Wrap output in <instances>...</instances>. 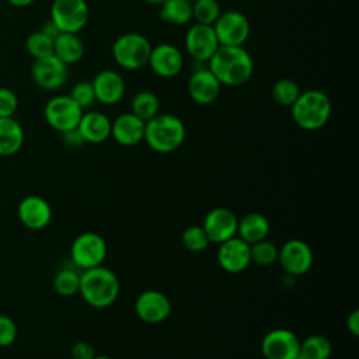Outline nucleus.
<instances>
[{
	"instance_id": "obj_1",
	"label": "nucleus",
	"mask_w": 359,
	"mask_h": 359,
	"mask_svg": "<svg viewBox=\"0 0 359 359\" xmlns=\"http://www.w3.org/2000/svg\"><path fill=\"white\" fill-rule=\"evenodd\" d=\"M208 63L219 83L227 87L245 84L254 72L252 57L244 46L220 45Z\"/></svg>"
},
{
	"instance_id": "obj_2",
	"label": "nucleus",
	"mask_w": 359,
	"mask_h": 359,
	"mask_svg": "<svg viewBox=\"0 0 359 359\" xmlns=\"http://www.w3.org/2000/svg\"><path fill=\"white\" fill-rule=\"evenodd\" d=\"M79 293L94 309H105L119 294V279L114 271L102 265L81 271Z\"/></svg>"
},
{
	"instance_id": "obj_3",
	"label": "nucleus",
	"mask_w": 359,
	"mask_h": 359,
	"mask_svg": "<svg viewBox=\"0 0 359 359\" xmlns=\"http://www.w3.org/2000/svg\"><path fill=\"white\" fill-rule=\"evenodd\" d=\"M184 122L172 114H157L144 123L143 140L156 153L167 154L180 149L185 140Z\"/></svg>"
},
{
	"instance_id": "obj_4",
	"label": "nucleus",
	"mask_w": 359,
	"mask_h": 359,
	"mask_svg": "<svg viewBox=\"0 0 359 359\" xmlns=\"http://www.w3.org/2000/svg\"><path fill=\"white\" fill-rule=\"evenodd\" d=\"M293 122L304 130H318L327 125L332 105L330 97L321 90H306L300 93L290 107Z\"/></svg>"
},
{
	"instance_id": "obj_5",
	"label": "nucleus",
	"mask_w": 359,
	"mask_h": 359,
	"mask_svg": "<svg viewBox=\"0 0 359 359\" xmlns=\"http://www.w3.org/2000/svg\"><path fill=\"white\" fill-rule=\"evenodd\" d=\"M151 48L150 41L143 34L126 32L114 41L111 50L118 66L125 70H139L147 65Z\"/></svg>"
},
{
	"instance_id": "obj_6",
	"label": "nucleus",
	"mask_w": 359,
	"mask_h": 359,
	"mask_svg": "<svg viewBox=\"0 0 359 359\" xmlns=\"http://www.w3.org/2000/svg\"><path fill=\"white\" fill-rule=\"evenodd\" d=\"M107 252L108 248L104 237L95 231H84L79 234L70 247L72 262L81 271L102 265Z\"/></svg>"
},
{
	"instance_id": "obj_7",
	"label": "nucleus",
	"mask_w": 359,
	"mask_h": 359,
	"mask_svg": "<svg viewBox=\"0 0 359 359\" xmlns=\"http://www.w3.org/2000/svg\"><path fill=\"white\" fill-rule=\"evenodd\" d=\"M90 8L86 0H53L50 20L60 32L79 34L88 22Z\"/></svg>"
},
{
	"instance_id": "obj_8",
	"label": "nucleus",
	"mask_w": 359,
	"mask_h": 359,
	"mask_svg": "<svg viewBox=\"0 0 359 359\" xmlns=\"http://www.w3.org/2000/svg\"><path fill=\"white\" fill-rule=\"evenodd\" d=\"M220 45L243 46L250 36V21L245 14L238 10H227L220 13L212 25Z\"/></svg>"
},
{
	"instance_id": "obj_9",
	"label": "nucleus",
	"mask_w": 359,
	"mask_h": 359,
	"mask_svg": "<svg viewBox=\"0 0 359 359\" xmlns=\"http://www.w3.org/2000/svg\"><path fill=\"white\" fill-rule=\"evenodd\" d=\"M81 115L83 109L69 95H55L43 108L45 121L60 133L77 128Z\"/></svg>"
},
{
	"instance_id": "obj_10",
	"label": "nucleus",
	"mask_w": 359,
	"mask_h": 359,
	"mask_svg": "<svg viewBox=\"0 0 359 359\" xmlns=\"http://www.w3.org/2000/svg\"><path fill=\"white\" fill-rule=\"evenodd\" d=\"M313 261L314 255L311 247L300 238L287 240L279 248L278 262L280 264L282 269L290 276H300L309 272Z\"/></svg>"
},
{
	"instance_id": "obj_11",
	"label": "nucleus",
	"mask_w": 359,
	"mask_h": 359,
	"mask_svg": "<svg viewBox=\"0 0 359 359\" xmlns=\"http://www.w3.org/2000/svg\"><path fill=\"white\" fill-rule=\"evenodd\" d=\"M261 352L265 359H294L300 352V339L287 328H275L262 338Z\"/></svg>"
},
{
	"instance_id": "obj_12",
	"label": "nucleus",
	"mask_w": 359,
	"mask_h": 359,
	"mask_svg": "<svg viewBox=\"0 0 359 359\" xmlns=\"http://www.w3.org/2000/svg\"><path fill=\"white\" fill-rule=\"evenodd\" d=\"M31 77L34 83L42 90H57L63 87L69 77V67L55 55L36 59L31 67Z\"/></svg>"
},
{
	"instance_id": "obj_13",
	"label": "nucleus",
	"mask_w": 359,
	"mask_h": 359,
	"mask_svg": "<svg viewBox=\"0 0 359 359\" xmlns=\"http://www.w3.org/2000/svg\"><path fill=\"white\" fill-rule=\"evenodd\" d=\"M135 313L146 324H160L168 318L171 302L163 292L149 289L136 297Z\"/></svg>"
},
{
	"instance_id": "obj_14",
	"label": "nucleus",
	"mask_w": 359,
	"mask_h": 359,
	"mask_svg": "<svg viewBox=\"0 0 359 359\" xmlns=\"http://www.w3.org/2000/svg\"><path fill=\"white\" fill-rule=\"evenodd\" d=\"M184 45L188 55L198 62H208L220 46L213 27L196 22L188 28Z\"/></svg>"
},
{
	"instance_id": "obj_15",
	"label": "nucleus",
	"mask_w": 359,
	"mask_h": 359,
	"mask_svg": "<svg viewBox=\"0 0 359 359\" xmlns=\"http://www.w3.org/2000/svg\"><path fill=\"white\" fill-rule=\"evenodd\" d=\"M237 223L238 217L231 209L217 206L206 213L202 227L210 243L220 244L237 234Z\"/></svg>"
},
{
	"instance_id": "obj_16",
	"label": "nucleus",
	"mask_w": 359,
	"mask_h": 359,
	"mask_svg": "<svg viewBox=\"0 0 359 359\" xmlns=\"http://www.w3.org/2000/svg\"><path fill=\"white\" fill-rule=\"evenodd\" d=\"M151 72L161 79H172L181 73L184 56L172 43H160L151 48L149 62Z\"/></svg>"
},
{
	"instance_id": "obj_17",
	"label": "nucleus",
	"mask_w": 359,
	"mask_h": 359,
	"mask_svg": "<svg viewBox=\"0 0 359 359\" xmlns=\"http://www.w3.org/2000/svg\"><path fill=\"white\" fill-rule=\"evenodd\" d=\"M217 264L229 273H238L248 268L251 264L250 244L234 236L219 244Z\"/></svg>"
},
{
	"instance_id": "obj_18",
	"label": "nucleus",
	"mask_w": 359,
	"mask_h": 359,
	"mask_svg": "<svg viewBox=\"0 0 359 359\" xmlns=\"http://www.w3.org/2000/svg\"><path fill=\"white\" fill-rule=\"evenodd\" d=\"M20 222L29 230L45 229L52 219V208L46 199L38 195L22 198L17 206Z\"/></svg>"
},
{
	"instance_id": "obj_19",
	"label": "nucleus",
	"mask_w": 359,
	"mask_h": 359,
	"mask_svg": "<svg viewBox=\"0 0 359 359\" xmlns=\"http://www.w3.org/2000/svg\"><path fill=\"white\" fill-rule=\"evenodd\" d=\"M91 84L95 93V100L104 105L118 104L123 98L126 91L123 77L118 72L111 69H105L97 73Z\"/></svg>"
},
{
	"instance_id": "obj_20",
	"label": "nucleus",
	"mask_w": 359,
	"mask_h": 359,
	"mask_svg": "<svg viewBox=\"0 0 359 359\" xmlns=\"http://www.w3.org/2000/svg\"><path fill=\"white\" fill-rule=\"evenodd\" d=\"M220 88L222 84L208 67L195 70L188 80V94L199 105L213 104L220 94Z\"/></svg>"
},
{
	"instance_id": "obj_21",
	"label": "nucleus",
	"mask_w": 359,
	"mask_h": 359,
	"mask_svg": "<svg viewBox=\"0 0 359 359\" xmlns=\"http://www.w3.org/2000/svg\"><path fill=\"white\" fill-rule=\"evenodd\" d=\"M111 136L121 146H136L143 142L144 122L130 111L118 115L111 123Z\"/></svg>"
},
{
	"instance_id": "obj_22",
	"label": "nucleus",
	"mask_w": 359,
	"mask_h": 359,
	"mask_svg": "<svg viewBox=\"0 0 359 359\" xmlns=\"http://www.w3.org/2000/svg\"><path fill=\"white\" fill-rule=\"evenodd\" d=\"M111 121L109 118L98 111L83 112L77 129L86 143L98 144L105 142L111 136Z\"/></svg>"
},
{
	"instance_id": "obj_23",
	"label": "nucleus",
	"mask_w": 359,
	"mask_h": 359,
	"mask_svg": "<svg viewBox=\"0 0 359 359\" xmlns=\"http://www.w3.org/2000/svg\"><path fill=\"white\" fill-rule=\"evenodd\" d=\"M269 220L265 215L259 212H250L238 219L237 223V237H240L247 244H254L265 240L269 234Z\"/></svg>"
},
{
	"instance_id": "obj_24",
	"label": "nucleus",
	"mask_w": 359,
	"mask_h": 359,
	"mask_svg": "<svg viewBox=\"0 0 359 359\" xmlns=\"http://www.w3.org/2000/svg\"><path fill=\"white\" fill-rule=\"evenodd\" d=\"M53 55L65 65H74L84 56V43L77 34L60 32L53 41Z\"/></svg>"
},
{
	"instance_id": "obj_25",
	"label": "nucleus",
	"mask_w": 359,
	"mask_h": 359,
	"mask_svg": "<svg viewBox=\"0 0 359 359\" xmlns=\"http://www.w3.org/2000/svg\"><path fill=\"white\" fill-rule=\"evenodd\" d=\"M24 130L13 118H0V156H13L22 147Z\"/></svg>"
},
{
	"instance_id": "obj_26",
	"label": "nucleus",
	"mask_w": 359,
	"mask_h": 359,
	"mask_svg": "<svg viewBox=\"0 0 359 359\" xmlns=\"http://www.w3.org/2000/svg\"><path fill=\"white\" fill-rule=\"evenodd\" d=\"M158 17L171 25H187L192 20V0H164Z\"/></svg>"
},
{
	"instance_id": "obj_27",
	"label": "nucleus",
	"mask_w": 359,
	"mask_h": 359,
	"mask_svg": "<svg viewBox=\"0 0 359 359\" xmlns=\"http://www.w3.org/2000/svg\"><path fill=\"white\" fill-rule=\"evenodd\" d=\"M130 112L146 123L160 112V100L154 93L142 90L133 95L130 101Z\"/></svg>"
},
{
	"instance_id": "obj_28",
	"label": "nucleus",
	"mask_w": 359,
	"mask_h": 359,
	"mask_svg": "<svg viewBox=\"0 0 359 359\" xmlns=\"http://www.w3.org/2000/svg\"><path fill=\"white\" fill-rule=\"evenodd\" d=\"M300 353L307 359H328L332 353V344L325 335L313 334L300 341Z\"/></svg>"
},
{
	"instance_id": "obj_29",
	"label": "nucleus",
	"mask_w": 359,
	"mask_h": 359,
	"mask_svg": "<svg viewBox=\"0 0 359 359\" xmlns=\"http://www.w3.org/2000/svg\"><path fill=\"white\" fill-rule=\"evenodd\" d=\"M53 290L65 297L79 293L80 287V273L72 268L59 269L52 280Z\"/></svg>"
},
{
	"instance_id": "obj_30",
	"label": "nucleus",
	"mask_w": 359,
	"mask_h": 359,
	"mask_svg": "<svg viewBox=\"0 0 359 359\" xmlns=\"http://www.w3.org/2000/svg\"><path fill=\"white\" fill-rule=\"evenodd\" d=\"M220 13L217 0H192V20L196 24L213 25Z\"/></svg>"
},
{
	"instance_id": "obj_31",
	"label": "nucleus",
	"mask_w": 359,
	"mask_h": 359,
	"mask_svg": "<svg viewBox=\"0 0 359 359\" xmlns=\"http://www.w3.org/2000/svg\"><path fill=\"white\" fill-rule=\"evenodd\" d=\"M251 262H255L259 266H271L278 262L279 248L269 240H261L250 245Z\"/></svg>"
},
{
	"instance_id": "obj_32",
	"label": "nucleus",
	"mask_w": 359,
	"mask_h": 359,
	"mask_svg": "<svg viewBox=\"0 0 359 359\" xmlns=\"http://www.w3.org/2000/svg\"><path fill=\"white\" fill-rule=\"evenodd\" d=\"M300 93L297 83L292 79H279L272 87V98L276 104L283 107H292Z\"/></svg>"
},
{
	"instance_id": "obj_33",
	"label": "nucleus",
	"mask_w": 359,
	"mask_h": 359,
	"mask_svg": "<svg viewBox=\"0 0 359 359\" xmlns=\"http://www.w3.org/2000/svg\"><path fill=\"white\" fill-rule=\"evenodd\" d=\"M25 48L27 52L34 57V60L43 59L53 55V39H50L38 29L28 35L25 41Z\"/></svg>"
},
{
	"instance_id": "obj_34",
	"label": "nucleus",
	"mask_w": 359,
	"mask_h": 359,
	"mask_svg": "<svg viewBox=\"0 0 359 359\" xmlns=\"http://www.w3.org/2000/svg\"><path fill=\"white\" fill-rule=\"evenodd\" d=\"M181 243L188 251L201 252L209 247L210 240L202 226L192 224V226H188L187 229H184V231L181 234Z\"/></svg>"
},
{
	"instance_id": "obj_35",
	"label": "nucleus",
	"mask_w": 359,
	"mask_h": 359,
	"mask_svg": "<svg viewBox=\"0 0 359 359\" xmlns=\"http://www.w3.org/2000/svg\"><path fill=\"white\" fill-rule=\"evenodd\" d=\"M69 97L81 108L86 109L91 107L97 100H95V93L93 88L91 81H79L73 86Z\"/></svg>"
},
{
	"instance_id": "obj_36",
	"label": "nucleus",
	"mask_w": 359,
	"mask_h": 359,
	"mask_svg": "<svg viewBox=\"0 0 359 359\" xmlns=\"http://www.w3.org/2000/svg\"><path fill=\"white\" fill-rule=\"evenodd\" d=\"M18 108V98L15 93L7 87H0V118L14 116Z\"/></svg>"
},
{
	"instance_id": "obj_37",
	"label": "nucleus",
	"mask_w": 359,
	"mask_h": 359,
	"mask_svg": "<svg viewBox=\"0 0 359 359\" xmlns=\"http://www.w3.org/2000/svg\"><path fill=\"white\" fill-rule=\"evenodd\" d=\"M17 338V324L6 314H0V346H10Z\"/></svg>"
},
{
	"instance_id": "obj_38",
	"label": "nucleus",
	"mask_w": 359,
	"mask_h": 359,
	"mask_svg": "<svg viewBox=\"0 0 359 359\" xmlns=\"http://www.w3.org/2000/svg\"><path fill=\"white\" fill-rule=\"evenodd\" d=\"M70 356L72 359H93L95 356V351L88 342L79 341L72 346Z\"/></svg>"
},
{
	"instance_id": "obj_39",
	"label": "nucleus",
	"mask_w": 359,
	"mask_h": 359,
	"mask_svg": "<svg viewBox=\"0 0 359 359\" xmlns=\"http://www.w3.org/2000/svg\"><path fill=\"white\" fill-rule=\"evenodd\" d=\"M62 135V142H63V144L66 146V147H69V149H77V147H81L86 142L83 140V137H81V135H80V132H79V129L77 128H74V129H70V130H66V132H63V133H60Z\"/></svg>"
},
{
	"instance_id": "obj_40",
	"label": "nucleus",
	"mask_w": 359,
	"mask_h": 359,
	"mask_svg": "<svg viewBox=\"0 0 359 359\" xmlns=\"http://www.w3.org/2000/svg\"><path fill=\"white\" fill-rule=\"evenodd\" d=\"M346 328L352 335H359V311L353 309L346 317Z\"/></svg>"
},
{
	"instance_id": "obj_41",
	"label": "nucleus",
	"mask_w": 359,
	"mask_h": 359,
	"mask_svg": "<svg viewBox=\"0 0 359 359\" xmlns=\"http://www.w3.org/2000/svg\"><path fill=\"white\" fill-rule=\"evenodd\" d=\"M39 31H41L42 34H45L46 36H49L50 39H53V41H55V38L60 34L59 28L55 25V22H53L50 18H49L48 21H45V22L41 25Z\"/></svg>"
},
{
	"instance_id": "obj_42",
	"label": "nucleus",
	"mask_w": 359,
	"mask_h": 359,
	"mask_svg": "<svg viewBox=\"0 0 359 359\" xmlns=\"http://www.w3.org/2000/svg\"><path fill=\"white\" fill-rule=\"evenodd\" d=\"M10 4H13L14 7H27L29 4H32L35 0H7Z\"/></svg>"
},
{
	"instance_id": "obj_43",
	"label": "nucleus",
	"mask_w": 359,
	"mask_h": 359,
	"mask_svg": "<svg viewBox=\"0 0 359 359\" xmlns=\"http://www.w3.org/2000/svg\"><path fill=\"white\" fill-rule=\"evenodd\" d=\"M146 3H149V4H154V6H160L164 0H144Z\"/></svg>"
},
{
	"instance_id": "obj_44",
	"label": "nucleus",
	"mask_w": 359,
	"mask_h": 359,
	"mask_svg": "<svg viewBox=\"0 0 359 359\" xmlns=\"http://www.w3.org/2000/svg\"><path fill=\"white\" fill-rule=\"evenodd\" d=\"M93 359H112V358H109V356H107V355H100V356H94Z\"/></svg>"
},
{
	"instance_id": "obj_45",
	"label": "nucleus",
	"mask_w": 359,
	"mask_h": 359,
	"mask_svg": "<svg viewBox=\"0 0 359 359\" xmlns=\"http://www.w3.org/2000/svg\"><path fill=\"white\" fill-rule=\"evenodd\" d=\"M294 359H307V358H306V356H303V355L299 352V355H297Z\"/></svg>"
}]
</instances>
